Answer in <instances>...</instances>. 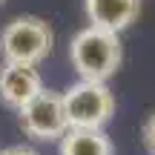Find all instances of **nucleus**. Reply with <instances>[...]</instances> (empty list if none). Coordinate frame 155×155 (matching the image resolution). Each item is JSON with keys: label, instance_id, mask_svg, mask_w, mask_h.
I'll list each match as a JSON object with an SVG mask.
<instances>
[{"label": "nucleus", "instance_id": "nucleus-1", "mask_svg": "<svg viewBox=\"0 0 155 155\" xmlns=\"http://www.w3.org/2000/svg\"><path fill=\"white\" fill-rule=\"evenodd\" d=\"M121 61H124V46H121V35L115 32L83 26L69 40V63L81 81L106 83L121 69Z\"/></svg>", "mask_w": 155, "mask_h": 155}, {"label": "nucleus", "instance_id": "nucleus-2", "mask_svg": "<svg viewBox=\"0 0 155 155\" xmlns=\"http://www.w3.org/2000/svg\"><path fill=\"white\" fill-rule=\"evenodd\" d=\"M55 29L38 15H17L0 29V58L6 63L38 66L52 55Z\"/></svg>", "mask_w": 155, "mask_h": 155}, {"label": "nucleus", "instance_id": "nucleus-3", "mask_svg": "<svg viewBox=\"0 0 155 155\" xmlns=\"http://www.w3.org/2000/svg\"><path fill=\"white\" fill-rule=\"evenodd\" d=\"M69 129H104L115 115V95L106 83L78 81L61 92Z\"/></svg>", "mask_w": 155, "mask_h": 155}, {"label": "nucleus", "instance_id": "nucleus-4", "mask_svg": "<svg viewBox=\"0 0 155 155\" xmlns=\"http://www.w3.org/2000/svg\"><path fill=\"white\" fill-rule=\"evenodd\" d=\"M17 127L32 141H61L66 135V112H63V98L55 89L38 92L26 106L17 109Z\"/></svg>", "mask_w": 155, "mask_h": 155}, {"label": "nucleus", "instance_id": "nucleus-5", "mask_svg": "<svg viewBox=\"0 0 155 155\" xmlns=\"http://www.w3.org/2000/svg\"><path fill=\"white\" fill-rule=\"evenodd\" d=\"M43 78L38 66H26V63H0V104L9 109H20L38 92H43Z\"/></svg>", "mask_w": 155, "mask_h": 155}, {"label": "nucleus", "instance_id": "nucleus-6", "mask_svg": "<svg viewBox=\"0 0 155 155\" xmlns=\"http://www.w3.org/2000/svg\"><path fill=\"white\" fill-rule=\"evenodd\" d=\"M83 12H86L89 26L121 35L138 20L141 0H83Z\"/></svg>", "mask_w": 155, "mask_h": 155}, {"label": "nucleus", "instance_id": "nucleus-7", "mask_svg": "<svg viewBox=\"0 0 155 155\" xmlns=\"http://www.w3.org/2000/svg\"><path fill=\"white\" fill-rule=\"evenodd\" d=\"M58 155H115V147L104 129H66Z\"/></svg>", "mask_w": 155, "mask_h": 155}, {"label": "nucleus", "instance_id": "nucleus-8", "mask_svg": "<svg viewBox=\"0 0 155 155\" xmlns=\"http://www.w3.org/2000/svg\"><path fill=\"white\" fill-rule=\"evenodd\" d=\"M141 144H144L147 155H155V112L144 121V127H141Z\"/></svg>", "mask_w": 155, "mask_h": 155}, {"label": "nucleus", "instance_id": "nucleus-9", "mask_svg": "<svg viewBox=\"0 0 155 155\" xmlns=\"http://www.w3.org/2000/svg\"><path fill=\"white\" fill-rule=\"evenodd\" d=\"M0 155H38V152H35L32 147H26V144H15V147L0 150Z\"/></svg>", "mask_w": 155, "mask_h": 155}, {"label": "nucleus", "instance_id": "nucleus-10", "mask_svg": "<svg viewBox=\"0 0 155 155\" xmlns=\"http://www.w3.org/2000/svg\"><path fill=\"white\" fill-rule=\"evenodd\" d=\"M3 3H6V0H0V6H3Z\"/></svg>", "mask_w": 155, "mask_h": 155}]
</instances>
